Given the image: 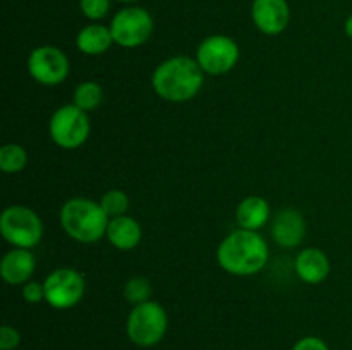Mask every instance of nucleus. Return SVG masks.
<instances>
[{
  "label": "nucleus",
  "mask_w": 352,
  "mask_h": 350,
  "mask_svg": "<svg viewBox=\"0 0 352 350\" xmlns=\"http://www.w3.org/2000/svg\"><path fill=\"white\" fill-rule=\"evenodd\" d=\"M253 23L263 34H280L291 21L287 0H253L251 7Z\"/></svg>",
  "instance_id": "11"
},
{
  "label": "nucleus",
  "mask_w": 352,
  "mask_h": 350,
  "mask_svg": "<svg viewBox=\"0 0 352 350\" xmlns=\"http://www.w3.org/2000/svg\"><path fill=\"white\" fill-rule=\"evenodd\" d=\"M23 299L28 304H38V302L45 301V287L40 281H28L23 285Z\"/></svg>",
  "instance_id": "24"
},
{
  "label": "nucleus",
  "mask_w": 352,
  "mask_h": 350,
  "mask_svg": "<svg viewBox=\"0 0 352 350\" xmlns=\"http://www.w3.org/2000/svg\"><path fill=\"white\" fill-rule=\"evenodd\" d=\"M270 249L263 237L254 230H236L229 233L217 249V261L223 271L236 277H251L267 266Z\"/></svg>",
  "instance_id": "1"
},
{
  "label": "nucleus",
  "mask_w": 352,
  "mask_h": 350,
  "mask_svg": "<svg viewBox=\"0 0 352 350\" xmlns=\"http://www.w3.org/2000/svg\"><path fill=\"white\" fill-rule=\"evenodd\" d=\"M151 281L144 277H134L124 285V299L133 305L151 301Z\"/></svg>",
  "instance_id": "20"
},
{
  "label": "nucleus",
  "mask_w": 352,
  "mask_h": 350,
  "mask_svg": "<svg viewBox=\"0 0 352 350\" xmlns=\"http://www.w3.org/2000/svg\"><path fill=\"white\" fill-rule=\"evenodd\" d=\"M113 43L124 48L141 47L153 33V17L143 7H126L110 23Z\"/></svg>",
  "instance_id": "7"
},
{
  "label": "nucleus",
  "mask_w": 352,
  "mask_h": 350,
  "mask_svg": "<svg viewBox=\"0 0 352 350\" xmlns=\"http://www.w3.org/2000/svg\"><path fill=\"white\" fill-rule=\"evenodd\" d=\"M168 328V316L158 302L148 301L134 305L127 316L126 331L138 347H153L164 340Z\"/></svg>",
  "instance_id": "4"
},
{
  "label": "nucleus",
  "mask_w": 352,
  "mask_h": 350,
  "mask_svg": "<svg viewBox=\"0 0 352 350\" xmlns=\"http://www.w3.org/2000/svg\"><path fill=\"white\" fill-rule=\"evenodd\" d=\"M36 270V259L31 249L12 247L0 261V275L9 285H24Z\"/></svg>",
  "instance_id": "13"
},
{
  "label": "nucleus",
  "mask_w": 352,
  "mask_h": 350,
  "mask_svg": "<svg viewBox=\"0 0 352 350\" xmlns=\"http://www.w3.org/2000/svg\"><path fill=\"white\" fill-rule=\"evenodd\" d=\"M79 7L89 21H100L109 14L110 0H79Z\"/></svg>",
  "instance_id": "22"
},
{
  "label": "nucleus",
  "mask_w": 352,
  "mask_h": 350,
  "mask_svg": "<svg viewBox=\"0 0 352 350\" xmlns=\"http://www.w3.org/2000/svg\"><path fill=\"white\" fill-rule=\"evenodd\" d=\"M292 350H330L329 345L323 342L318 336H305L299 342H296V345L292 347Z\"/></svg>",
  "instance_id": "25"
},
{
  "label": "nucleus",
  "mask_w": 352,
  "mask_h": 350,
  "mask_svg": "<svg viewBox=\"0 0 352 350\" xmlns=\"http://www.w3.org/2000/svg\"><path fill=\"white\" fill-rule=\"evenodd\" d=\"M272 237L278 246L285 249L298 247L306 237V220L302 213L294 208L278 211L272 225Z\"/></svg>",
  "instance_id": "12"
},
{
  "label": "nucleus",
  "mask_w": 352,
  "mask_h": 350,
  "mask_svg": "<svg viewBox=\"0 0 352 350\" xmlns=\"http://www.w3.org/2000/svg\"><path fill=\"white\" fill-rule=\"evenodd\" d=\"M205 72L196 58L172 57L157 65L151 75V86L155 93L165 102L184 103L195 98L203 88Z\"/></svg>",
  "instance_id": "2"
},
{
  "label": "nucleus",
  "mask_w": 352,
  "mask_h": 350,
  "mask_svg": "<svg viewBox=\"0 0 352 350\" xmlns=\"http://www.w3.org/2000/svg\"><path fill=\"white\" fill-rule=\"evenodd\" d=\"M28 72L40 84L57 86L67 79L71 62L60 48L43 45L34 48L28 57Z\"/></svg>",
  "instance_id": "10"
},
{
  "label": "nucleus",
  "mask_w": 352,
  "mask_h": 350,
  "mask_svg": "<svg viewBox=\"0 0 352 350\" xmlns=\"http://www.w3.org/2000/svg\"><path fill=\"white\" fill-rule=\"evenodd\" d=\"M239 45L226 34L205 38L196 50V62L210 75H222L232 71L239 62Z\"/></svg>",
  "instance_id": "9"
},
{
  "label": "nucleus",
  "mask_w": 352,
  "mask_h": 350,
  "mask_svg": "<svg viewBox=\"0 0 352 350\" xmlns=\"http://www.w3.org/2000/svg\"><path fill=\"white\" fill-rule=\"evenodd\" d=\"M113 45V36L110 27L103 24H88L76 36V47L85 55H102Z\"/></svg>",
  "instance_id": "17"
},
{
  "label": "nucleus",
  "mask_w": 352,
  "mask_h": 350,
  "mask_svg": "<svg viewBox=\"0 0 352 350\" xmlns=\"http://www.w3.org/2000/svg\"><path fill=\"white\" fill-rule=\"evenodd\" d=\"M296 273L305 283L318 285L330 275V259L322 249L306 247L296 257Z\"/></svg>",
  "instance_id": "14"
},
{
  "label": "nucleus",
  "mask_w": 352,
  "mask_h": 350,
  "mask_svg": "<svg viewBox=\"0 0 352 350\" xmlns=\"http://www.w3.org/2000/svg\"><path fill=\"white\" fill-rule=\"evenodd\" d=\"M344 30H346V34H347V36H349L351 40H352V16L347 17L346 26H344Z\"/></svg>",
  "instance_id": "26"
},
{
  "label": "nucleus",
  "mask_w": 352,
  "mask_h": 350,
  "mask_svg": "<svg viewBox=\"0 0 352 350\" xmlns=\"http://www.w3.org/2000/svg\"><path fill=\"white\" fill-rule=\"evenodd\" d=\"M21 343V335L14 326L3 325L0 328V350H14Z\"/></svg>",
  "instance_id": "23"
},
{
  "label": "nucleus",
  "mask_w": 352,
  "mask_h": 350,
  "mask_svg": "<svg viewBox=\"0 0 352 350\" xmlns=\"http://www.w3.org/2000/svg\"><path fill=\"white\" fill-rule=\"evenodd\" d=\"M103 102V89L98 82L85 81L74 89V105L86 113L95 112Z\"/></svg>",
  "instance_id": "18"
},
{
  "label": "nucleus",
  "mask_w": 352,
  "mask_h": 350,
  "mask_svg": "<svg viewBox=\"0 0 352 350\" xmlns=\"http://www.w3.org/2000/svg\"><path fill=\"white\" fill-rule=\"evenodd\" d=\"M117 2H124V3H131V2H136V0H117Z\"/></svg>",
  "instance_id": "27"
},
{
  "label": "nucleus",
  "mask_w": 352,
  "mask_h": 350,
  "mask_svg": "<svg viewBox=\"0 0 352 350\" xmlns=\"http://www.w3.org/2000/svg\"><path fill=\"white\" fill-rule=\"evenodd\" d=\"M48 132L52 141L62 150H78L88 141L91 132L88 113L74 103L58 106L50 117Z\"/></svg>",
  "instance_id": "6"
},
{
  "label": "nucleus",
  "mask_w": 352,
  "mask_h": 350,
  "mask_svg": "<svg viewBox=\"0 0 352 350\" xmlns=\"http://www.w3.org/2000/svg\"><path fill=\"white\" fill-rule=\"evenodd\" d=\"M45 302L50 307L64 311L81 302L85 297L86 283L82 275L74 268H58L52 271L43 281Z\"/></svg>",
  "instance_id": "8"
},
{
  "label": "nucleus",
  "mask_w": 352,
  "mask_h": 350,
  "mask_svg": "<svg viewBox=\"0 0 352 350\" xmlns=\"http://www.w3.org/2000/svg\"><path fill=\"white\" fill-rule=\"evenodd\" d=\"M110 218L100 202L88 198H72L60 209V225L71 239L95 244L107 235Z\"/></svg>",
  "instance_id": "3"
},
{
  "label": "nucleus",
  "mask_w": 352,
  "mask_h": 350,
  "mask_svg": "<svg viewBox=\"0 0 352 350\" xmlns=\"http://www.w3.org/2000/svg\"><path fill=\"white\" fill-rule=\"evenodd\" d=\"M100 206L103 208V211L107 213L110 220L117 218V216H124L129 209V198L124 191L120 189H110L109 192L103 194V198L100 199Z\"/></svg>",
  "instance_id": "21"
},
{
  "label": "nucleus",
  "mask_w": 352,
  "mask_h": 350,
  "mask_svg": "<svg viewBox=\"0 0 352 350\" xmlns=\"http://www.w3.org/2000/svg\"><path fill=\"white\" fill-rule=\"evenodd\" d=\"M236 220L241 229L258 232L270 220V205L260 196H248L237 205Z\"/></svg>",
  "instance_id": "16"
},
{
  "label": "nucleus",
  "mask_w": 352,
  "mask_h": 350,
  "mask_svg": "<svg viewBox=\"0 0 352 350\" xmlns=\"http://www.w3.org/2000/svg\"><path fill=\"white\" fill-rule=\"evenodd\" d=\"M26 165L28 153L21 144L9 143L0 148V170L3 174H19Z\"/></svg>",
  "instance_id": "19"
},
{
  "label": "nucleus",
  "mask_w": 352,
  "mask_h": 350,
  "mask_svg": "<svg viewBox=\"0 0 352 350\" xmlns=\"http://www.w3.org/2000/svg\"><path fill=\"white\" fill-rule=\"evenodd\" d=\"M0 233L12 247L33 249L43 237V223L31 208L14 205L0 216Z\"/></svg>",
  "instance_id": "5"
},
{
  "label": "nucleus",
  "mask_w": 352,
  "mask_h": 350,
  "mask_svg": "<svg viewBox=\"0 0 352 350\" xmlns=\"http://www.w3.org/2000/svg\"><path fill=\"white\" fill-rule=\"evenodd\" d=\"M105 237L116 249L133 250L140 246L143 230H141L138 220H134L133 216L124 215L110 220Z\"/></svg>",
  "instance_id": "15"
}]
</instances>
